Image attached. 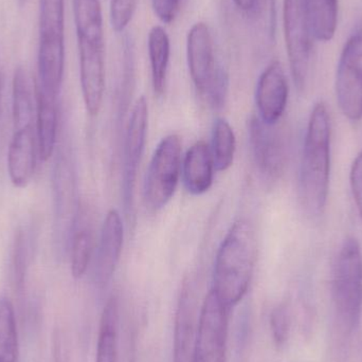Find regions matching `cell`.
<instances>
[{
    "mask_svg": "<svg viewBox=\"0 0 362 362\" xmlns=\"http://www.w3.org/2000/svg\"><path fill=\"white\" fill-rule=\"evenodd\" d=\"M332 122L327 106L315 104L304 138L299 193L308 214L320 216L327 204L331 180Z\"/></svg>",
    "mask_w": 362,
    "mask_h": 362,
    "instance_id": "cell-1",
    "label": "cell"
},
{
    "mask_svg": "<svg viewBox=\"0 0 362 362\" xmlns=\"http://www.w3.org/2000/svg\"><path fill=\"white\" fill-rule=\"evenodd\" d=\"M70 250V268L74 279H81L86 274L93 259L95 249L93 230L88 225H74Z\"/></svg>",
    "mask_w": 362,
    "mask_h": 362,
    "instance_id": "cell-22",
    "label": "cell"
},
{
    "mask_svg": "<svg viewBox=\"0 0 362 362\" xmlns=\"http://www.w3.org/2000/svg\"><path fill=\"white\" fill-rule=\"evenodd\" d=\"M35 129L38 154L42 161H47L52 156L57 144L59 127L57 98L46 95L35 85Z\"/></svg>",
    "mask_w": 362,
    "mask_h": 362,
    "instance_id": "cell-17",
    "label": "cell"
},
{
    "mask_svg": "<svg viewBox=\"0 0 362 362\" xmlns=\"http://www.w3.org/2000/svg\"><path fill=\"white\" fill-rule=\"evenodd\" d=\"M18 336L14 308L8 298L0 299V362H18Z\"/></svg>",
    "mask_w": 362,
    "mask_h": 362,
    "instance_id": "cell-24",
    "label": "cell"
},
{
    "mask_svg": "<svg viewBox=\"0 0 362 362\" xmlns=\"http://www.w3.org/2000/svg\"><path fill=\"white\" fill-rule=\"evenodd\" d=\"M37 69L47 76L65 70V0H40Z\"/></svg>",
    "mask_w": 362,
    "mask_h": 362,
    "instance_id": "cell-7",
    "label": "cell"
},
{
    "mask_svg": "<svg viewBox=\"0 0 362 362\" xmlns=\"http://www.w3.org/2000/svg\"><path fill=\"white\" fill-rule=\"evenodd\" d=\"M71 181V172L68 167V161L61 156L57 160L54 171L55 226L57 227V233L61 238L63 232H67L71 228V223L74 226V221L70 218Z\"/></svg>",
    "mask_w": 362,
    "mask_h": 362,
    "instance_id": "cell-20",
    "label": "cell"
},
{
    "mask_svg": "<svg viewBox=\"0 0 362 362\" xmlns=\"http://www.w3.org/2000/svg\"><path fill=\"white\" fill-rule=\"evenodd\" d=\"M283 21L291 76L298 90H303L310 74L313 50L304 0H284Z\"/></svg>",
    "mask_w": 362,
    "mask_h": 362,
    "instance_id": "cell-6",
    "label": "cell"
},
{
    "mask_svg": "<svg viewBox=\"0 0 362 362\" xmlns=\"http://www.w3.org/2000/svg\"><path fill=\"white\" fill-rule=\"evenodd\" d=\"M16 2L19 6H23V4H25V2H27V0H16Z\"/></svg>",
    "mask_w": 362,
    "mask_h": 362,
    "instance_id": "cell-31",
    "label": "cell"
},
{
    "mask_svg": "<svg viewBox=\"0 0 362 362\" xmlns=\"http://www.w3.org/2000/svg\"><path fill=\"white\" fill-rule=\"evenodd\" d=\"M138 0H112L110 2V23L117 33L124 32L133 19Z\"/></svg>",
    "mask_w": 362,
    "mask_h": 362,
    "instance_id": "cell-26",
    "label": "cell"
},
{
    "mask_svg": "<svg viewBox=\"0 0 362 362\" xmlns=\"http://www.w3.org/2000/svg\"><path fill=\"white\" fill-rule=\"evenodd\" d=\"M336 98L351 122L362 120V27L350 36L340 55L336 74Z\"/></svg>",
    "mask_w": 362,
    "mask_h": 362,
    "instance_id": "cell-8",
    "label": "cell"
},
{
    "mask_svg": "<svg viewBox=\"0 0 362 362\" xmlns=\"http://www.w3.org/2000/svg\"><path fill=\"white\" fill-rule=\"evenodd\" d=\"M124 228L120 213L108 211L102 226L95 255V274L98 284L104 286L112 280L122 252Z\"/></svg>",
    "mask_w": 362,
    "mask_h": 362,
    "instance_id": "cell-14",
    "label": "cell"
},
{
    "mask_svg": "<svg viewBox=\"0 0 362 362\" xmlns=\"http://www.w3.org/2000/svg\"><path fill=\"white\" fill-rule=\"evenodd\" d=\"M214 161L210 146L198 141L189 148L182 163V177L185 189L192 195H202L212 187Z\"/></svg>",
    "mask_w": 362,
    "mask_h": 362,
    "instance_id": "cell-16",
    "label": "cell"
},
{
    "mask_svg": "<svg viewBox=\"0 0 362 362\" xmlns=\"http://www.w3.org/2000/svg\"><path fill=\"white\" fill-rule=\"evenodd\" d=\"M236 141L233 129L226 119L219 118L213 127L212 153L215 170L227 171L234 160Z\"/></svg>",
    "mask_w": 362,
    "mask_h": 362,
    "instance_id": "cell-23",
    "label": "cell"
},
{
    "mask_svg": "<svg viewBox=\"0 0 362 362\" xmlns=\"http://www.w3.org/2000/svg\"><path fill=\"white\" fill-rule=\"evenodd\" d=\"M350 185L353 198L362 221V151L357 154L351 165Z\"/></svg>",
    "mask_w": 362,
    "mask_h": 362,
    "instance_id": "cell-27",
    "label": "cell"
},
{
    "mask_svg": "<svg viewBox=\"0 0 362 362\" xmlns=\"http://www.w3.org/2000/svg\"><path fill=\"white\" fill-rule=\"evenodd\" d=\"M332 298L341 325L358 327L362 314V251L358 240L348 238L338 251L332 272Z\"/></svg>",
    "mask_w": 362,
    "mask_h": 362,
    "instance_id": "cell-3",
    "label": "cell"
},
{
    "mask_svg": "<svg viewBox=\"0 0 362 362\" xmlns=\"http://www.w3.org/2000/svg\"><path fill=\"white\" fill-rule=\"evenodd\" d=\"M4 132H6V110H4V83L0 76V160H1L2 151H4Z\"/></svg>",
    "mask_w": 362,
    "mask_h": 362,
    "instance_id": "cell-29",
    "label": "cell"
},
{
    "mask_svg": "<svg viewBox=\"0 0 362 362\" xmlns=\"http://www.w3.org/2000/svg\"><path fill=\"white\" fill-rule=\"evenodd\" d=\"M182 0H152L153 10L163 23L175 21L180 11Z\"/></svg>",
    "mask_w": 362,
    "mask_h": 362,
    "instance_id": "cell-28",
    "label": "cell"
},
{
    "mask_svg": "<svg viewBox=\"0 0 362 362\" xmlns=\"http://www.w3.org/2000/svg\"><path fill=\"white\" fill-rule=\"evenodd\" d=\"M261 0H233L238 10L244 13H252Z\"/></svg>",
    "mask_w": 362,
    "mask_h": 362,
    "instance_id": "cell-30",
    "label": "cell"
},
{
    "mask_svg": "<svg viewBox=\"0 0 362 362\" xmlns=\"http://www.w3.org/2000/svg\"><path fill=\"white\" fill-rule=\"evenodd\" d=\"M257 261L255 230L247 221L231 226L221 242L213 272L215 295L227 308H232L246 296Z\"/></svg>",
    "mask_w": 362,
    "mask_h": 362,
    "instance_id": "cell-2",
    "label": "cell"
},
{
    "mask_svg": "<svg viewBox=\"0 0 362 362\" xmlns=\"http://www.w3.org/2000/svg\"><path fill=\"white\" fill-rule=\"evenodd\" d=\"M196 299L191 284L181 291L175 316L174 331V362H192L197 337L198 322Z\"/></svg>",
    "mask_w": 362,
    "mask_h": 362,
    "instance_id": "cell-15",
    "label": "cell"
},
{
    "mask_svg": "<svg viewBox=\"0 0 362 362\" xmlns=\"http://www.w3.org/2000/svg\"><path fill=\"white\" fill-rule=\"evenodd\" d=\"M78 37L80 82L85 107L97 116L102 107L105 89V40L103 23L76 25Z\"/></svg>",
    "mask_w": 362,
    "mask_h": 362,
    "instance_id": "cell-4",
    "label": "cell"
},
{
    "mask_svg": "<svg viewBox=\"0 0 362 362\" xmlns=\"http://www.w3.org/2000/svg\"><path fill=\"white\" fill-rule=\"evenodd\" d=\"M313 37L329 42L338 23V0H304Z\"/></svg>",
    "mask_w": 362,
    "mask_h": 362,
    "instance_id": "cell-21",
    "label": "cell"
},
{
    "mask_svg": "<svg viewBox=\"0 0 362 362\" xmlns=\"http://www.w3.org/2000/svg\"><path fill=\"white\" fill-rule=\"evenodd\" d=\"M229 308L211 291L199 312L192 362H226Z\"/></svg>",
    "mask_w": 362,
    "mask_h": 362,
    "instance_id": "cell-9",
    "label": "cell"
},
{
    "mask_svg": "<svg viewBox=\"0 0 362 362\" xmlns=\"http://www.w3.org/2000/svg\"><path fill=\"white\" fill-rule=\"evenodd\" d=\"M291 313L286 304H280L270 315V329L276 346L286 344L291 333Z\"/></svg>",
    "mask_w": 362,
    "mask_h": 362,
    "instance_id": "cell-25",
    "label": "cell"
},
{
    "mask_svg": "<svg viewBox=\"0 0 362 362\" xmlns=\"http://www.w3.org/2000/svg\"><path fill=\"white\" fill-rule=\"evenodd\" d=\"M187 59L189 76L200 95L206 97L221 66L215 59L214 42L206 23L192 25L187 33Z\"/></svg>",
    "mask_w": 362,
    "mask_h": 362,
    "instance_id": "cell-11",
    "label": "cell"
},
{
    "mask_svg": "<svg viewBox=\"0 0 362 362\" xmlns=\"http://www.w3.org/2000/svg\"><path fill=\"white\" fill-rule=\"evenodd\" d=\"M250 144L259 171L276 180L284 171L286 144L284 136L274 125H268L259 118H253L249 127Z\"/></svg>",
    "mask_w": 362,
    "mask_h": 362,
    "instance_id": "cell-12",
    "label": "cell"
},
{
    "mask_svg": "<svg viewBox=\"0 0 362 362\" xmlns=\"http://www.w3.org/2000/svg\"><path fill=\"white\" fill-rule=\"evenodd\" d=\"M180 136L172 134L161 140L155 150L146 174L144 197L153 211L169 204L175 194L182 171Z\"/></svg>",
    "mask_w": 362,
    "mask_h": 362,
    "instance_id": "cell-5",
    "label": "cell"
},
{
    "mask_svg": "<svg viewBox=\"0 0 362 362\" xmlns=\"http://www.w3.org/2000/svg\"><path fill=\"white\" fill-rule=\"evenodd\" d=\"M119 303L116 297L106 302L100 322L95 362H117L118 358Z\"/></svg>",
    "mask_w": 362,
    "mask_h": 362,
    "instance_id": "cell-19",
    "label": "cell"
},
{
    "mask_svg": "<svg viewBox=\"0 0 362 362\" xmlns=\"http://www.w3.org/2000/svg\"><path fill=\"white\" fill-rule=\"evenodd\" d=\"M148 127V106L144 97L138 99L127 125L123 157V200L127 216L133 212L134 189L138 169L146 146Z\"/></svg>",
    "mask_w": 362,
    "mask_h": 362,
    "instance_id": "cell-10",
    "label": "cell"
},
{
    "mask_svg": "<svg viewBox=\"0 0 362 362\" xmlns=\"http://www.w3.org/2000/svg\"><path fill=\"white\" fill-rule=\"evenodd\" d=\"M288 95L284 69L279 62H272L259 76L255 91L259 119L266 124H276L286 110Z\"/></svg>",
    "mask_w": 362,
    "mask_h": 362,
    "instance_id": "cell-13",
    "label": "cell"
},
{
    "mask_svg": "<svg viewBox=\"0 0 362 362\" xmlns=\"http://www.w3.org/2000/svg\"><path fill=\"white\" fill-rule=\"evenodd\" d=\"M148 47L153 88H154L155 95L161 97L167 87L170 57H171V42L165 28L161 25H155L151 29L148 33Z\"/></svg>",
    "mask_w": 362,
    "mask_h": 362,
    "instance_id": "cell-18",
    "label": "cell"
}]
</instances>
